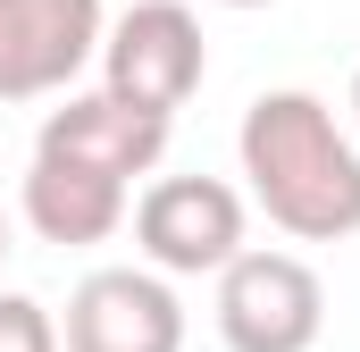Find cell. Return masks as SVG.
Returning a JSON list of instances; mask_svg holds the SVG:
<instances>
[{
  "instance_id": "cell-1",
  "label": "cell",
  "mask_w": 360,
  "mask_h": 352,
  "mask_svg": "<svg viewBox=\"0 0 360 352\" xmlns=\"http://www.w3.org/2000/svg\"><path fill=\"white\" fill-rule=\"evenodd\" d=\"M243 176L285 235L302 244L360 235V151L319 92H260L243 109Z\"/></svg>"
},
{
  "instance_id": "cell-2",
  "label": "cell",
  "mask_w": 360,
  "mask_h": 352,
  "mask_svg": "<svg viewBox=\"0 0 360 352\" xmlns=\"http://www.w3.org/2000/svg\"><path fill=\"white\" fill-rule=\"evenodd\" d=\"M327 319L319 268L293 252H235L218 268V336L226 352H310Z\"/></svg>"
},
{
  "instance_id": "cell-3",
  "label": "cell",
  "mask_w": 360,
  "mask_h": 352,
  "mask_svg": "<svg viewBox=\"0 0 360 352\" xmlns=\"http://www.w3.org/2000/svg\"><path fill=\"white\" fill-rule=\"evenodd\" d=\"M201 68H210V42H201V17L184 0H134L117 25H101V84L143 101V109L176 118L201 84Z\"/></svg>"
},
{
  "instance_id": "cell-4",
  "label": "cell",
  "mask_w": 360,
  "mask_h": 352,
  "mask_svg": "<svg viewBox=\"0 0 360 352\" xmlns=\"http://www.w3.org/2000/svg\"><path fill=\"white\" fill-rule=\"evenodd\" d=\"M134 244L151 268H176V277H218V268L243 252V193L218 184V176H160L143 201H134Z\"/></svg>"
},
{
  "instance_id": "cell-5",
  "label": "cell",
  "mask_w": 360,
  "mask_h": 352,
  "mask_svg": "<svg viewBox=\"0 0 360 352\" xmlns=\"http://www.w3.org/2000/svg\"><path fill=\"white\" fill-rule=\"evenodd\" d=\"M101 51V0H0V101H42Z\"/></svg>"
},
{
  "instance_id": "cell-6",
  "label": "cell",
  "mask_w": 360,
  "mask_h": 352,
  "mask_svg": "<svg viewBox=\"0 0 360 352\" xmlns=\"http://www.w3.org/2000/svg\"><path fill=\"white\" fill-rule=\"evenodd\" d=\"M59 352H184V310L151 268H92L68 294Z\"/></svg>"
},
{
  "instance_id": "cell-7",
  "label": "cell",
  "mask_w": 360,
  "mask_h": 352,
  "mask_svg": "<svg viewBox=\"0 0 360 352\" xmlns=\"http://www.w3.org/2000/svg\"><path fill=\"white\" fill-rule=\"evenodd\" d=\"M42 151H76L92 168L109 176H151L160 168V151H168V109H143V101H126V92H68V109H51L42 118V134H34Z\"/></svg>"
},
{
  "instance_id": "cell-8",
  "label": "cell",
  "mask_w": 360,
  "mask_h": 352,
  "mask_svg": "<svg viewBox=\"0 0 360 352\" xmlns=\"http://www.w3.org/2000/svg\"><path fill=\"white\" fill-rule=\"evenodd\" d=\"M126 218V176L92 168L76 151H42L34 143V168H25V227L42 244H109Z\"/></svg>"
},
{
  "instance_id": "cell-9",
  "label": "cell",
  "mask_w": 360,
  "mask_h": 352,
  "mask_svg": "<svg viewBox=\"0 0 360 352\" xmlns=\"http://www.w3.org/2000/svg\"><path fill=\"white\" fill-rule=\"evenodd\" d=\"M0 352H59V327L34 294H0Z\"/></svg>"
},
{
  "instance_id": "cell-10",
  "label": "cell",
  "mask_w": 360,
  "mask_h": 352,
  "mask_svg": "<svg viewBox=\"0 0 360 352\" xmlns=\"http://www.w3.org/2000/svg\"><path fill=\"white\" fill-rule=\"evenodd\" d=\"M226 8H269V0H226Z\"/></svg>"
},
{
  "instance_id": "cell-11",
  "label": "cell",
  "mask_w": 360,
  "mask_h": 352,
  "mask_svg": "<svg viewBox=\"0 0 360 352\" xmlns=\"http://www.w3.org/2000/svg\"><path fill=\"white\" fill-rule=\"evenodd\" d=\"M0 252H8V218H0Z\"/></svg>"
},
{
  "instance_id": "cell-12",
  "label": "cell",
  "mask_w": 360,
  "mask_h": 352,
  "mask_svg": "<svg viewBox=\"0 0 360 352\" xmlns=\"http://www.w3.org/2000/svg\"><path fill=\"white\" fill-rule=\"evenodd\" d=\"M352 109H360V76H352Z\"/></svg>"
}]
</instances>
